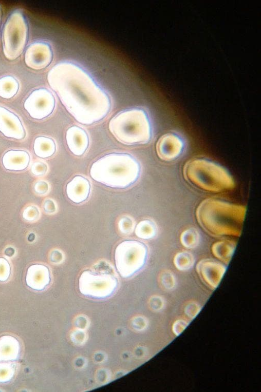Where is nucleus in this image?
Segmentation results:
<instances>
[{
	"instance_id": "f257e3e1",
	"label": "nucleus",
	"mask_w": 261,
	"mask_h": 392,
	"mask_svg": "<svg viewBox=\"0 0 261 392\" xmlns=\"http://www.w3.org/2000/svg\"><path fill=\"white\" fill-rule=\"evenodd\" d=\"M48 83L70 114L80 124L90 125L108 114L107 94L91 77L77 65L61 63L48 74Z\"/></svg>"
},
{
	"instance_id": "f03ea898",
	"label": "nucleus",
	"mask_w": 261,
	"mask_h": 392,
	"mask_svg": "<svg viewBox=\"0 0 261 392\" xmlns=\"http://www.w3.org/2000/svg\"><path fill=\"white\" fill-rule=\"evenodd\" d=\"M140 166L132 156L125 153H111L95 162L90 171L96 182L113 188L124 189L138 180Z\"/></svg>"
},
{
	"instance_id": "7ed1b4c3",
	"label": "nucleus",
	"mask_w": 261,
	"mask_h": 392,
	"mask_svg": "<svg viewBox=\"0 0 261 392\" xmlns=\"http://www.w3.org/2000/svg\"><path fill=\"white\" fill-rule=\"evenodd\" d=\"M245 211L242 206L208 199L199 206L197 217L201 226L211 234L238 236Z\"/></svg>"
},
{
	"instance_id": "20e7f679",
	"label": "nucleus",
	"mask_w": 261,
	"mask_h": 392,
	"mask_svg": "<svg viewBox=\"0 0 261 392\" xmlns=\"http://www.w3.org/2000/svg\"><path fill=\"white\" fill-rule=\"evenodd\" d=\"M109 129L118 141L126 145L145 144L151 138L148 116L144 111L139 109L120 113L111 120Z\"/></svg>"
},
{
	"instance_id": "39448f33",
	"label": "nucleus",
	"mask_w": 261,
	"mask_h": 392,
	"mask_svg": "<svg viewBox=\"0 0 261 392\" xmlns=\"http://www.w3.org/2000/svg\"><path fill=\"white\" fill-rule=\"evenodd\" d=\"M183 174L191 184L209 192H223L234 187V182L226 169L203 159L189 161L184 167Z\"/></svg>"
},
{
	"instance_id": "423d86ee",
	"label": "nucleus",
	"mask_w": 261,
	"mask_h": 392,
	"mask_svg": "<svg viewBox=\"0 0 261 392\" xmlns=\"http://www.w3.org/2000/svg\"><path fill=\"white\" fill-rule=\"evenodd\" d=\"M119 280L113 265L104 260H100L84 270L79 280L81 293L88 298L103 299L116 291Z\"/></svg>"
},
{
	"instance_id": "0eeeda50",
	"label": "nucleus",
	"mask_w": 261,
	"mask_h": 392,
	"mask_svg": "<svg viewBox=\"0 0 261 392\" xmlns=\"http://www.w3.org/2000/svg\"><path fill=\"white\" fill-rule=\"evenodd\" d=\"M148 255V248L144 243L136 240L123 241L115 250L116 269L122 278H131L144 268Z\"/></svg>"
},
{
	"instance_id": "6e6552de",
	"label": "nucleus",
	"mask_w": 261,
	"mask_h": 392,
	"mask_svg": "<svg viewBox=\"0 0 261 392\" xmlns=\"http://www.w3.org/2000/svg\"><path fill=\"white\" fill-rule=\"evenodd\" d=\"M28 27L22 13L16 11L8 18L4 27V52L10 61L18 58L23 53L28 41Z\"/></svg>"
},
{
	"instance_id": "1a4fd4ad",
	"label": "nucleus",
	"mask_w": 261,
	"mask_h": 392,
	"mask_svg": "<svg viewBox=\"0 0 261 392\" xmlns=\"http://www.w3.org/2000/svg\"><path fill=\"white\" fill-rule=\"evenodd\" d=\"M24 106L31 119L41 121L47 119L53 113L55 100L50 91L40 89L29 95L25 100Z\"/></svg>"
},
{
	"instance_id": "9d476101",
	"label": "nucleus",
	"mask_w": 261,
	"mask_h": 392,
	"mask_svg": "<svg viewBox=\"0 0 261 392\" xmlns=\"http://www.w3.org/2000/svg\"><path fill=\"white\" fill-rule=\"evenodd\" d=\"M0 134L17 142L24 141L28 137L27 128L21 118L3 106H0Z\"/></svg>"
},
{
	"instance_id": "9b49d317",
	"label": "nucleus",
	"mask_w": 261,
	"mask_h": 392,
	"mask_svg": "<svg viewBox=\"0 0 261 392\" xmlns=\"http://www.w3.org/2000/svg\"><path fill=\"white\" fill-rule=\"evenodd\" d=\"M32 162L31 152L27 149H10L3 155L1 163L7 171L21 173L26 171Z\"/></svg>"
},
{
	"instance_id": "f8f14e48",
	"label": "nucleus",
	"mask_w": 261,
	"mask_h": 392,
	"mask_svg": "<svg viewBox=\"0 0 261 392\" xmlns=\"http://www.w3.org/2000/svg\"><path fill=\"white\" fill-rule=\"evenodd\" d=\"M53 57L50 47L44 43H35L30 45L25 54V62L29 68L36 70L47 67Z\"/></svg>"
},
{
	"instance_id": "ddd939ff",
	"label": "nucleus",
	"mask_w": 261,
	"mask_h": 392,
	"mask_svg": "<svg viewBox=\"0 0 261 392\" xmlns=\"http://www.w3.org/2000/svg\"><path fill=\"white\" fill-rule=\"evenodd\" d=\"M52 272L50 268L43 263H35L28 267L26 277L27 285L35 291L45 290L51 284Z\"/></svg>"
},
{
	"instance_id": "4468645a",
	"label": "nucleus",
	"mask_w": 261,
	"mask_h": 392,
	"mask_svg": "<svg viewBox=\"0 0 261 392\" xmlns=\"http://www.w3.org/2000/svg\"><path fill=\"white\" fill-rule=\"evenodd\" d=\"M183 144L177 135L169 133L161 137L158 141L156 150L160 159L171 161L177 159L181 153Z\"/></svg>"
},
{
	"instance_id": "2eb2a0df",
	"label": "nucleus",
	"mask_w": 261,
	"mask_h": 392,
	"mask_svg": "<svg viewBox=\"0 0 261 392\" xmlns=\"http://www.w3.org/2000/svg\"><path fill=\"white\" fill-rule=\"evenodd\" d=\"M91 185L89 181L82 176L75 177L67 185L68 198L75 204L85 202L89 197Z\"/></svg>"
},
{
	"instance_id": "dca6fc26",
	"label": "nucleus",
	"mask_w": 261,
	"mask_h": 392,
	"mask_svg": "<svg viewBox=\"0 0 261 392\" xmlns=\"http://www.w3.org/2000/svg\"><path fill=\"white\" fill-rule=\"evenodd\" d=\"M67 144L70 150L77 156L83 155L87 150L89 141L87 133L82 128L73 126L66 132Z\"/></svg>"
},
{
	"instance_id": "f3484780",
	"label": "nucleus",
	"mask_w": 261,
	"mask_h": 392,
	"mask_svg": "<svg viewBox=\"0 0 261 392\" xmlns=\"http://www.w3.org/2000/svg\"><path fill=\"white\" fill-rule=\"evenodd\" d=\"M225 269L222 265L211 261H202L197 265V270L201 278L213 287L219 284Z\"/></svg>"
},
{
	"instance_id": "a211bd4d",
	"label": "nucleus",
	"mask_w": 261,
	"mask_h": 392,
	"mask_svg": "<svg viewBox=\"0 0 261 392\" xmlns=\"http://www.w3.org/2000/svg\"><path fill=\"white\" fill-rule=\"evenodd\" d=\"M32 150L36 158L41 160H47L54 155L57 152V147L54 139L41 135L34 138Z\"/></svg>"
},
{
	"instance_id": "6ab92c4d",
	"label": "nucleus",
	"mask_w": 261,
	"mask_h": 392,
	"mask_svg": "<svg viewBox=\"0 0 261 392\" xmlns=\"http://www.w3.org/2000/svg\"><path fill=\"white\" fill-rule=\"evenodd\" d=\"M20 89L17 81L12 76H6L0 79V97L5 100H11L18 93Z\"/></svg>"
},
{
	"instance_id": "aec40b11",
	"label": "nucleus",
	"mask_w": 261,
	"mask_h": 392,
	"mask_svg": "<svg viewBox=\"0 0 261 392\" xmlns=\"http://www.w3.org/2000/svg\"><path fill=\"white\" fill-rule=\"evenodd\" d=\"M235 245L230 241H221L215 244L212 251L218 259L224 262H229L234 250Z\"/></svg>"
},
{
	"instance_id": "412c9836",
	"label": "nucleus",
	"mask_w": 261,
	"mask_h": 392,
	"mask_svg": "<svg viewBox=\"0 0 261 392\" xmlns=\"http://www.w3.org/2000/svg\"><path fill=\"white\" fill-rule=\"evenodd\" d=\"M156 227L155 223L149 220L140 221L135 229L137 237L143 240H150L156 234Z\"/></svg>"
},
{
	"instance_id": "4be33fe9",
	"label": "nucleus",
	"mask_w": 261,
	"mask_h": 392,
	"mask_svg": "<svg viewBox=\"0 0 261 392\" xmlns=\"http://www.w3.org/2000/svg\"><path fill=\"white\" fill-rule=\"evenodd\" d=\"M42 210L40 207L34 203L27 205L22 212L23 220L29 223L39 222L42 218Z\"/></svg>"
},
{
	"instance_id": "5701e85b",
	"label": "nucleus",
	"mask_w": 261,
	"mask_h": 392,
	"mask_svg": "<svg viewBox=\"0 0 261 392\" xmlns=\"http://www.w3.org/2000/svg\"><path fill=\"white\" fill-rule=\"evenodd\" d=\"M13 273V264L11 259L0 256V282H6L11 278Z\"/></svg>"
},
{
	"instance_id": "b1692460",
	"label": "nucleus",
	"mask_w": 261,
	"mask_h": 392,
	"mask_svg": "<svg viewBox=\"0 0 261 392\" xmlns=\"http://www.w3.org/2000/svg\"><path fill=\"white\" fill-rule=\"evenodd\" d=\"M194 259L192 254L188 252L178 253L174 259V264L178 269L186 270L192 267Z\"/></svg>"
},
{
	"instance_id": "393cba45",
	"label": "nucleus",
	"mask_w": 261,
	"mask_h": 392,
	"mask_svg": "<svg viewBox=\"0 0 261 392\" xmlns=\"http://www.w3.org/2000/svg\"><path fill=\"white\" fill-rule=\"evenodd\" d=\"M31 174L35 178L45 177L49 172V166L45 161L36 160L32 162L30 167Z\"/></svg>"
},
{
	"instance_id": "a878e982",
	"label": "nucleus",
	"mask_w": 261,
	"mask_h": 392,
	"mask_svg": "<svg viewBox=\"0 0 261 392\" xmlns=\"http://www.w3.org/2000/svg\"><path fill=\"white\" fill-rule=\"evenodd\" d=\"M136 223L133 218L128 215L122 217L118 222V228L121 233L128 235L133 233Z\"/></svg>"
},
{
	"instance_id": "bb28decb",
	"label": "nucleus",
	"mask_w": 261,
	"mask_h": 392,
	"mask_svg": "<svg viewBox=\"0 0 261 392\" xmlns=\"http://www.w3.org/2000/svg\"><path fill=\"white\" fill-rule=\"evenodd\" d=\"M198 234L193 229H188L185 231L181 236L182 244L187 248L195 247L198 242Z\"/></svg>"
},
{
	"instance_id": "cd10ccee",
	"label": "nucleus",
	"mask_w": 261,
	"mask_h": 392,
	"mask_svg": "<svg viewBox=\"0 0 261 392\" xmlns=\"http://www.w3.org/2000/svg\"><path fill=\"white\" fill-rule=\"evenodd\" d=\"M33 193L39 197H45L50 192L51 186L46 180L39 179L35 181L32 185Z\"/></svg>"
},
{
	"instance_id": "c85d7f7f",
	"label": "nucleus",
	"mask_w": 261,
	"mask_h": 392,
	"mask_svg": "<svg viewBox=\"0 0 261 392\" xmlns=\"http://www.w3.org/2000/svg\"><path fill=\"white\" fill-rule=\"evenodd\" d=\"M65 259V254L62 250L58 248H54L50 251L48 256L49 262L55 265L62 264Z\"/></svg>"
},
{
	"instance_id": "c756f323",
	"label": "nucleus",
	"mask_w": 261,
	"mask_h": 392,
	"mask_svg": "<svg viewBox=\"0 0 261 392\" xmlns=\"http://www.w3.org/2000/svg\"><path fill=\"white\" fill-rule=\"evenodd\" d=\"M42 210L47 215H54L58 211V204L54 200L51 198H46L43 202Z\"/></svg>"
},
{
	"instance_id": "7c9ffc66",
	"label": "nucleus",
	"mask_w": 261,
	"mask_h": 392,
	"mask_svg": "<svg viewBox=\"0 0 261 392\" xmlns=\"http://www.w3.org/2000/svg\"><path fill=\"white\" fill-rule=\"evenodd\" d=\"M174 278L170 273H165L162 278V283L165 288L170 289L174 285Z\"/></svg>"
},
{
	"instance_id": "2f4dec72",
	"label": "nucleus",
	"mask_w": 261,
	"mask_h": 392,
	"mask_svg": "<svg viewBox=\"0 0 261 392\" xmlns=\"http://www.w3.org/2000/svg\"><path fill=\"white\" fill-rule=\"evenodd\" d=\"M188 323L183 320H178L174 324L173 330L176 335H179L187 327Z\"/></svg>"
},
{
	"instance_id": "473e14b6",
	"label": "nucleus",
	"mask_w": 261,
	"mask_h": 392,
	"mask_svg": "<svg viewBox=\"0 0 261 392\" xmlns=\"http://www.w3.org/2000/svg\"><path fill=\"white\" fill-rule=\"evenodd\" d=\"M199 311L198 305L196 304L192 303L189 304L185 308V313L187 315L191 317L194 318Z\"/></svg>"
},
{
	"instance_id": "72a5a7b5",
	"label": "nucleus",
	"mask_w": 261,
	"mask_h": 392,
	"mask_svg": "<svg viewBox=\"0 0 261 392\" xmlns=\"http://www.w3.org/2000/svg\"><path fill=\"white\" fill-rule=\"evenodd\" d=\"M152 308L156 310H160L164 305L163 300L159 297H155L152 299L151 303Z\"/></svg>"
},
{
	"instance_id": "f704fd0d",
	"label": "nucleus",
	"mask_w": 261,
	"mask_h": 392,
	"mask_svg": "<svg viewBox=\"0 0 261 392\" xmlns=\"http://www.w3.org/2000/svg\"><path fill=\"white\" fill-rule=\"evenodd\" d=\"M17 254V250L12 245L8 246L4 250V256L11 259L14 258Z\"/></svg>"
},
{
	"instance_id": "c9c22d12",
	"label": "nucleus",
	"mask_w": 261,
	"mask_h": 392,
	"mask_svg": "<svg viewBox=\"0 0 261 392\" xmlns=\"http://www.w3.org/2000/svg\"><path fill=\"white\" fill-rule=\"evenodd\" d=\"M2 18V11L1 8H0V27H1Z\"/></svg>"
}]
</instances>
